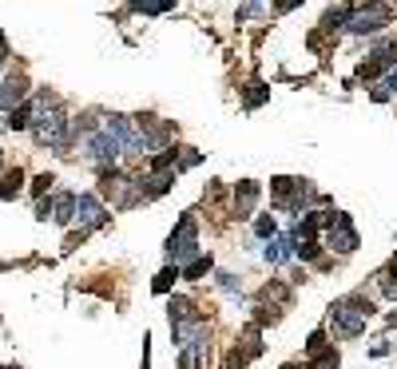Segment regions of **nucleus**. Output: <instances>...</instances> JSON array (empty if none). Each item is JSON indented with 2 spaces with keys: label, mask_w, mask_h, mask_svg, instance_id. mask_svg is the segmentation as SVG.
Listing matches in <instances>:
<instances>
[{
  "label": "nucleus",
  "mask_w": 397,
  "mask_h": 369,
  "mask_svg": "<svg viewBox=\"0 0 397 369\" xmlns=\"http://www.w3.org/2000/svg\"><path fill=\"white\" fill-rule=\"evenodd\" d=\"M374 318V302L366 298V294H346V298H337L334 306H330V329H334V338L342 341H354L362 329H366V322Z\"/></svg>",
  "instance_id": "obj_1"
},
{
  "label": "nucleus",
  "mask_w": 397,
  "mask_h": 369,
  "mask_svg": "<svg viewBox=\"0 0 397 369\" xmlns=\"http://www.w3.org/2000/svg\"><path fill=\"white\" fill-rule=\"evenodd\" d=\"M99 195L111 199V207H119V210H128V207H135V203H143V199H139V191H135V179L123 175L116 163L99 167Z\"/></svg>",
  "instance_id": "obj_2"
},
{
  "label": "nucleus",
  "mask_w": 397,
  "mask_h": 369,
  "mask_svg": "<svg viewBox=\"0 0 397 369\" xmlns=\"http://www.w3.org/2000/svg\"><path fill=\"white\" fill-rule=\"evenodd\" d=\"M195 254H198V222H195V215H183L167 239V259L175 262V266H183V262L195 259Z\"/></svg>",
  "instance_id": "obj_3"
},
{
  "label": "nucleus",
  "mask_w": 397,
  "mask_h": 369,
  "mask_svg": "<svg viewBox=\"0 0 397 369\" xmlns=\"http://www.w3.org/2000/svg\"><path fill=\"white\" fill-rule=\"evenodd\" d=\"M386 24H393V8L381 4V0H374V4H362V8L350 12L346 28L354 32V36H369V32H381Z\"/></svg>",
  "instance_id": "obj_4"
},
{
  "label": "nucleus",
  "mask_w": 397,
  "mask_h": 369,
  "mask_svg": "<svg viewBox=\"0 0 397 369\" xmlns=\"http://www.w3.org/2000/svg\"><path fill=\"white\" fill-rule=\"evenodd\" d=\"M326 242L330 250H337V254H354L357 250V230H354V219L350 215H342V210H334L326 222Z\"/></svg>",
  "instance_id": "obj_5"
},
{
  "label": "nucleus",
  "mask_w": 397,
  "mask_h": 369,
  "mask_svg": "<svg viewBox=\"0 0 397 369\" xmlns=\"http://www.w3.org/2000/svg\"><path fill=\"white\" fill-rule=\"evenodd\" d=\"M108 207L96 199V195H79L76 199V215H72V222H79L84 230H99V227H108Z\"/></svg>",
  "instance_id": "obj_6"
},
{
  "label": "nucleus",
  "mask_w": 397,
  "mask_h": 369,
  "mask_svg": "<svg viewBox=\"0 0 397 369\" xmlns=\"http://www.w3.org/2000/svg\"><path fill=\"white\" fill-rule=\"evenodd\" d=\"M24 100H28V76H24V72H9V76L0 80V111H12Z\"/></svg>",
  "instance_id": "obj_7"
},
{
  "label": "nucleus",
  "mask_w": 397,
  "mask_h": 369,
  "mask_svg": "<svg viewBox=\"0 0 397 369\" xmlns=\"http://www.w3.org/2000/svg\"><path fill=\"white\" fill-rule=\"evenodd\" d=\"M258 195H262V187H258L255 179H242V183H238V187H235V219H250V215H255Z\"/></svg>",
  "instance_id": "obj_8"
},
{
  "label": "nucleus",
  "mask_w": 397,
  "mask_h": 369,
  "mask_svg": "<svg viewBox=\"0 0 397 369\" xmlns=\"http://www.w3.org/2000/svg\"><path fill=\"white\" fill-rule=\"evenodd\" d=\"M262 259L274 262V266L278 262H290L294 259V234H286V239H274V234H270V246L262 250Z\"/></svg>",
  "instance_id": "obj_9"
},
{
  "label": "nucleus",
  "mask_w": 397,
  "mask_h": 369,
  "mask_svg": "<svg viewBox=\"0 0 397 369\" xmlns=\"http://www.w3.org/2000/svg\"><path fill=\"white\" fill-rule=\"evenodd\" d=\"M72 215H76V195H68V191H60L56 199H52V222H60V227H68Z\"/></svg>",
  "instance_id": "obj_10"
},
{
  "label": "nucleus",
  "mask_w": 397,
  "mask_h": 369,
  "mask_svg": "<svg viewBox=\"0 0 397 369\" xmlns=\"http://www.w3.org/2000/svg\"><path fill=\"white\" fill-rule=\"evenodd\" d=\"M24 187V171L20 167H0V199H16Z\"/></svg>",
  "instance_id": "obj_11"
},
{
  "label": "nucleus",
  "mask_w": 397,
  "mask_h": 369,
  "mask_svg": "<svg viewBox=\"0 0 397 369\" xmlns=\"http://www.w3.org/2000/svg\"><path fill=\"white\" fill-rule=\"evenodd\" d=\"M211 254H195V259H187L183 262V270H179V278H187V282H198L203 274H211Z\"/></svg>",
  "instance_id": "obj_12"
},
{
  "label": "nucleus",
  "mask_w": 397,
  "mask_h": 369,
  "mask_svg": "<svg viewBox=\"0 0 397 369\" xmlns=\"http://www.w3.org/2000/svg\"><path fill=\"white\" fill-rule=\"evenodd\" d=\"M357 4H337V8H330L326 16H322V28L326 32H337V28H346V21H350V12H354Z\"/></svg>",
  "instance_id": "obj_13"
},
{
  "label": "nucleus",
  "mask_w": 397,
  "mask_h": 369,
  "mask_svg": "<svg viewBox=\"0 0 397 369\" xmlns=\"http://www.w3.org/2000/svg\"><path fill=\"white\" fill-rule=\"evenodd\" d=\"M267 100H270V88H267L262 80H250V84H247V96H242V103L255 111V108H262Z\"/></svg>",
  "instance_id": "obj_14"
},
{
  "label": "nucleus",
  "mask_w": 397,
  "mask_h": 369,
  "mask_svg": "<svg viewBox=\"0 0 397 369\" xmlns=\"http://www.w3.org/2000/svg\"><path fill=\"white\" fill-rule=\"evenodd\" d=\"M393 96H397V64L386 72V76H381V84H377V88H374V100H377V103L393 100Z\"/></svg>",
  "instance_id": "obj_15"
},
{
  "label": "nucleus",
  "mask_w": 397,
  "mask_h": 369,
  "mask_svg": "<svg viewBox=\"0 0 397 369\" xmlns=\"http://www.w3.org/2000/svg\"><path fill=\"white\" fill-rule=\"evenodd\" d=\"M167 314H171V322H183V318H191V314H195V302H191V298H171Z\"/></svg>",
  "instance_id": "obj_16"
},
{
  "label": "nucleus",
  "mask_w": 397,
  "mask_h": 369,
  "mask_svg": "<svg viewBox=\"0 0 397 369\" xmlns=\"http://www.w3.org/2000/svg\"><path fill=\"white\" fill-rule=\"evenodd\" d=\"M175 278H179V266H167V270H159V274H155L151 286H155V294H167V290L175 286Z\"/></svg>",
  "instance_id": "obj_17"
},
{
  "label": "nucleus",
  "mask_w": 397,
  "mask_h": 369,
  "mask_svg": "<svg viewBox=\"0 0 397 369\" xmlns=\"http://www.w3.org/2000/svg\"><path fill=\"white\" fill-rule=\"evenodd\" d=\"M175 0H131V8L135 12H147V16H155V12H167Z\"/></svg>",
  "instance_id": "obj_18"
},
{
  "label": "nucleus",
  "mask_w": 397,
  "mask_h": 369,
  "mask_svg": "<svg viewBox=\"0 0 397 369\" xmlns=\"http://www.w3.org/2000/svg\"><path fill=\"white\" fill-rule=\"evenodd\" d=\"M377 286H381V294H386L389 302H397V274L393 270H381V274H377Z\"/></svg>",
  "instance_id": "obj_19"
},
{
  "label": "nucleus",
  "mask_w": 397,
  "mask_h": 369,
  "mask_svg": "<svg viewBox=\"0 0 397 369\" xmlns=\"http://www.w3.org/2000/svg\"><path fill=\"white\" fill-rule=\"evenodd\" d=\"M255 234H258V239H270V234H278V222H274V215H262V219L255 222Z\"/></svg>",
  "instance_id": "obj_20"
},
{
  "label": "nucleus",
  "mask_w": 397,
  "mask_h": 369,
  "mask_svg": "<svg viewBox=\"0 0 397 369\" xmlns=\"http://www.w3.org/2000/svg\"><path fill=\"white\" fill-rule=\"evenodd\" d=\"M198 159H203V155H198L195 147H183V155H179V159H175V171H187V167H195Z\"/></svg>",
  "instance_id": "obj_21"
},
{
  "label": "nucleus",
  "mask_w": 397,
  "mask_h": 369,
  "mask_svg": "<svg viewBox=\"0 0 397 369\" xmlns=\"http://www.w3.org/2000/svg\"><path fill=\"white\" fill-rule=\"evenodd\" d=\"M52 183H56V175H52V171H44V175H36V179H32V195H36V199H40V195H44V191H48Z\"/></svg>",
  "instance_id": "obj_22"
},
{
  "label": "nucleus",
  "mask_w": 397,
  "mask_h": 369,
  "mask_svg": "<svg viewBox=\"0 0 397 369\" xmlns=\"http://www.w3.org/2000/svg\"><path fill=\"white\" fill-rule=\"evenodd\" d=\"M218 286L227 290V294H242V286H238V278H235V274H218Z\"/></svg>",
  "instance_id": "obj_23"
},
{
  "label": "nucleus",
  "mask_w": 397,
  "mask_h": 369,
  "mask_svg": "<svg viewBox=\"0 0 397 369\" xmlns=\"http://www.w3.org/2000/svg\"><path fill=\"white\" fill-rule=\"evenodd\" d=\"M36 219H52V199H44V195L36 203Z\"/></svg>",
  "instance_id": "obj_24"
},
{
  "label": "nucleus",
  "mask_w": 397,
  "mask_h": 369,
  "mask_svg": "<svg viewBox=\"0 0 397 369\" xmlns=\"http://www.w3.org/2000/svg\"><path fill=\"white\" fill-rule=\"evenodd\" d=\"M386 353H389V338H377L374 341V358H386Z\"/></svg>",
  "instance_id": "obj_25"
},
{
  "label": "nucleus",
  "mask_w": 397,
  "mask_h": 369,
  "mask_svg": "<svg viewBox=\"0 0 397 369\" xmlns=\"http://www.w3.org/2000/svg\"><path fill=\"white\" fill-rule=\"evenodd\" d=\"M294 4H302V0H274V8H278V12H290Z\"/></svg>",
  "instance_id": "obj_26"
},
{
  "label": "nucleus",
  "mask_w": 397,
  "mask_h": 369,
  "mask_svg": "<svg viewBox=\"0 0 397 369\" xmlns=\"http://www.w3.org/2000/svg\"><path fill=\"white\" fill-rule=\"evenodd\" d=\"M4 64H9V40L0 36V68H4Z\"/></svg>",
  "instance_id": "obj_27"
},
{
  "label": "nucleus",
  "mask_w": 397,
  "mask_h": 369,
  "mask_svg": "<svg viewBox=\"0 0 397 369\" xmlns=\"http://www.w3.org/2000/svg\"><path fill=\"white\" fill-rule=\"evenodd\" d=\"M389 326H393V329H397V310H393V314H389Z\"/></svg>",
  "instance_id": "obj_28"
},
{
  "label": "nucleus",
  "mask_w": 397,
  "mask_h": 369,
  "mask_svg": "<svg viewBox=\"0 0 397 369\" xmlns=\"http://www.w3.org/2000/svg\"><path fill=\"white\" fill-rule=\"evenodd\" d=\"M0 167H4V155H0Z\"/></svg>",
  "instance_id": "obj_29"
}]
</instances>
